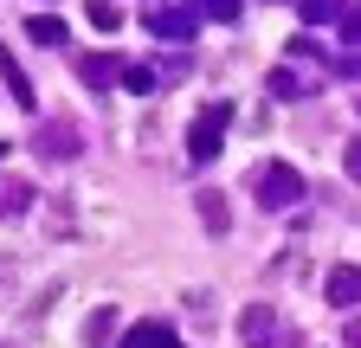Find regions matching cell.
Returning <instances> with one entry per match:
<instances>
[{"label":"cell","mask_w":361,"mask_h":348,"mask_svg":"<svg viewBox=\"0 0 361 348\" xmlns=\"http://www.w3.org/2000/svg\"><path fill=\"white\" fill-rule=\"evenodd\" d=\"M226 123H233V110H226V104L200 110V123H194V136H188V155H194V161H207V155L219 149V129H226Z\"/></svg>","instance_id":"6da1fadb"},{"label":"cell","mask_w":361,"mask_h":348,"mask_svg":"<svg viewBox=\"0 0 361 348\" xmlns=\"http://www.w3.org/2000/svg\"><path fill=\"white\" fill-rule=\"evenodd\" d=\"M329 303H342V310H348V303H361V271H355V265H336V271H329Z\"/></svg>","instance_id":"7a4b0ae2"},{"label":"cell","mask_w":361,"mask_h":348,"mask_svg":"<svg viewBox=\"0 0 361 348\" xmlns=\"http://www.w3.org/2000/svg\"><path fill=\"white\" fill-rule=\"evenodd\" d=\"M297 200V174L290 168H271L264 174V206H290Z\"/></svg>","instance_id":"3957f363"},{"label":"cell","mask_w":361,"mask_h":348,"mask_svg":"<svg viewBox=\"0 0 361 348\" xmlns=\"http://www.w3.org/2000/svg\"><path fill=\"white\" fill-rule=\"evenodd\" d=\"M129 348H180V342H174L168 329H155V323H149V329H135V335H129Z\"/></svg>","instance_id":"277c9868"},{"label":"cell","mask_w":361,"mask_h":348,"mask_svg":"<svg viewBox=\"0 0 361 348\" xmlns=\"http://www.w3.org/2000/svg\"><path fill=\"white\" fill-rule=\"evenodd\" d=\"M32 39H45V46H59V39H65V26H59V20H32Z\"/></svg>","instance_id":"5b68a950"},{"label":"cell","mask_w":361,"mask_h":348,"mask_svg":"<svg viewBox=\"0 0 361 348\" xmlns=\"http://www.w3.org/2000/svg\"><path fill=\"white\" fill-rule=\"evenodd\" d=\"M348 168H355V174H361V149H348Z\"/></svg>","instance_id":"8992f818"}]
</instances>
